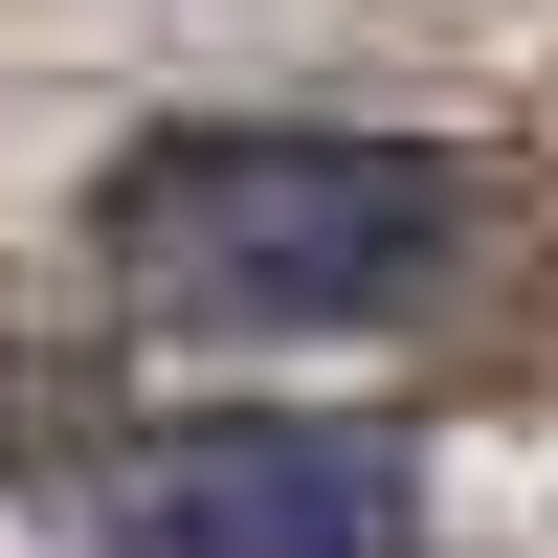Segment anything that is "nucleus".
<instances>
[{
    "label": "nucleus",
    "instance_id": "obj_1",
    "mask_svg": "<svg viewBox=\"0 0 558 558\" xmlns=\"http://www.w3.org/2000/svg\"><path fill=\"white\" fill-rule=\"evenodd\" d=\"M470 246V157L357 112H179L89 179V268L134 313H268V336H357Z\"/></svg>",
    "mask_w": 558,
    "mask_h": 558
},
{
    "label": "nucleus",
    "instance_id": "obj_2",
    "mask_svg": "<svg viewBox=\"0 0 558 558\" xmlns=\"http://www.w3.org/2000/svg\"><path fill=\"white\" fill-rule=\"evenodd\" d=\"M112 536L134 558H425V470H402V425H336V402H202V425L112 447Z\"/></svg>",
    "mask_w": 558,
    "mask_h": 558
}]
</instances>
